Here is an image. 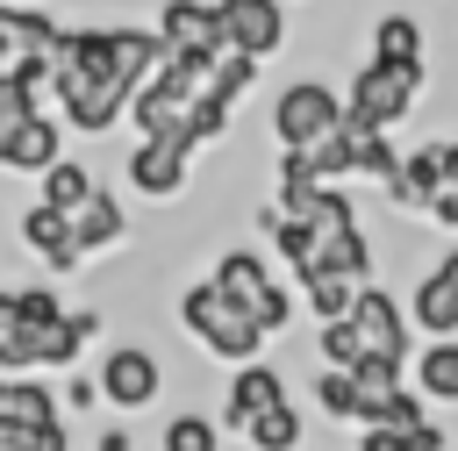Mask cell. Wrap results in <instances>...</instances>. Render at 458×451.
Returning a JSON list of instances; mask_svg holds the SVG:
<instances>
[{"instance_id":"cell-12","label":"cell","mask_w":458,"mask_h":451,"mask_svg":"<svg viewBox=\"0 0 458 451\" xmlns=\"http://www.w3.org/2000/svg\"><path fill=\"white\" fill-rule=\"evenodd\" d=\"M14 236H21V251H29L36 265H50V272H79V265H86L72 215H64V208H50V200H29V208L14 215Z\"/></svg>"},{"instance_id":"cell-17","label":"cell","mask_w":458,"mask_h":451,"mask_svg":"<svg viewBox=\"0 0 458 451\" xmlns=\"http://www.w3.org/2000/svg\"><path fill=\"white\" fill-rule=\"evenodd\" d=\"M408 379L429 408H458V336H422V351L408 358Z\"/></svg>"},{"instance_id":"cell-24","label":"cell","mask_w":458,"mask_h":451,"mask_svg":"<svg viewBox=\"0 0 458 451\" xmlns=\"http://www.w3.org/2000/svg\"><path fill=\"white\" fill-rule=\"evenodd\" d=\"M429 222L444 236H458V136H437V208Z\"/></svg>"},{"instance_id":"cell-27","label":"cell","mask_w":458,"mask_h":451,"mask_svg":"<svg viewBox=\"0 0 458 451\" xmlns=\"http://www.w3.org/2000/svg\"><path fill=\"white\" fill-rule=\"evenodd\" d=\"M93 451H136V437H129V422H100V437H93Z\"/></svg>"},{"instance_id":"cell-3","label":"cell","mask_w":458,"mask_h":451,"mask_svg":"<svg viewBox=\"0 0 458 451\" xmlns=\"http://www.w3.org/2000/svg\"><path fill=\"white\" fill-rule=\"evenodd\" d=\"M50 93H57V115L72 122V136H107L129 115V100H136L129 79L93 72V64H72V57H50Z\"/></svg>"},{"instance_id":"cell-30","label":"cell","mask_w":458,"mask_h":451,"mask_svg":"<svg viewBox=\"0 0 458 451\" xmlns=\"http://www.w3.org/2000/svg\"><path fill=\"white\" fill-rule=\"evenodd\" d=\"M0 43H7V0H0ZM7 50H14V43H7Z\"/></svg>"},{"instance_id":"cell-20","label":"cell","mask_w":458,"mask_h":451,"mask_svg":"<svg viewBox=\"0 0 458 451\" xmlns=\"http://www.w3.org/2000/svg\"><path fill=\"white\" fill-rule=\"evenodd\" d=\"M315 408H322L329 422L358 430V422H365V387H358L344 365H315Z\"/></svg>"},{"instance_id":"cell-16","label":"cell","mask_w":458,"mask_h":451,"mask_svg":"<svg viewBox=\"0 0 458 451\" xmlns=\"http://www.w3.org/2000/svg\"><path fill=\"white\" fill-rule=\"evenodd\" d=\"M72 229H79V251H86V258H107V251L129 236V208L114 200V186H93V193L72 208Z\"/></svg>"},{"instance_id":"cell-9","label":"cell","mask_w":458,"mask_h":451,"mask_svg":"<svg viewBox=\"0 0 458 451\" xmlns=\"http://www.w3.org/2000/svg\"><path fill=\"white\" fill-rule=\"evenodd\" d=\"M215 14H222V43L229 50H243V57H279L286 50V0H215Z\"/></svg>"},{"instance_id":"cell-19","label":"cell","mask_w":458,"mask_h":451,"mask_svg":"<svg viewBox=\"0 0 458 451\" xmlns=\"http://www.w3.org/2000/svg\"><path fill=\"white\" fill-rule=\"evenodd\" d=\"M293 286H301V308H308L315 322H344L372 279H351V272H301Z\"/></svg>"},{"instance_id":"cell-23","label":"cell","mask_w":458,"mask_h":451,"mask_svg":"<svg viewBox=\"0 0 458 451\" xmlns=\"http://www.w3.org/2000/svg\"><path fill=\"white\" fill-rule=\"evenodd\" d=\"M93 186H100V179H93V172H86L79 157H57V165H50L43 179H36V200H50V208H64V215H72V208H79V200H86Z\"/></svg>"},{"instance_id":"cell-8","label":"cell","mask_w":458,"mask_h":451,"mask_svg":"<svg viewBox=\"0 0 458 451\" xmlns=\"http://www.w3.org/2000/svg\"><path fill=\"white\" fill-rule=\"evenodd\" d=\"M351 329H358L365 358H394V365H408V358H415V315H408V301H394L379 279L358 294V308H351Z\"/></svg>"},{"instance_id":"cell-21","label":"cell","mask_w":458,"mask_h":451,"mask_svg":"<svg viewBox=\"0 0 458 451\" xmlns=\"http://www.w3.org/2000/svg\"><path fill=\"white\" fill-rule=\"evenodd\" d=\"M243 444H250V451H301V444H308V415H301L293 401H279V408H265V415L243 430Z\"/></svg>"},{"instance_id":"cell-6","label":"cell","mask_w":458,"mask_h":451,"mask_svg":"<svg viewBox=\"0 0 458 451\" xmlns=\"http://www.w3.org/2000/svg\"><path fill=\"white\" fill-rule=\"evenodd\" d=\"M93 379H100V401L114 415H143V408L165 401V365H157L150 344H107L100 365H93Z\"/></svg>"},{"instance_id":"cell-7","label":"cell","mask_w":458,"mask_h":451,"mask_svg":"<svg viewBox=\"0 0 458 451\" xmlns=\"http://www.w3.org/2000/svg\"><path fill=\"white\" fill-rule=\"evenodd\" d=\"M122 179H129V193L165 208V200H179L193 186V143L186 136H136L129 157H122Z\"/></svg>"},{"instance_id":"cell-28","label":"cell","mask_w":458,"mask_h":451,"mask_svg":"<svg viewBox=\"0 0 458 451\" xmlns=\"http://www.w3.org/2000/svg\"><path fill=\"white\" fill-rule=\"evenodd\" d=\"M100 401V379H64V408H93Z\"/></svg>"},{"instance_id":"cell-18","label":"cell","mask_w":458,"mask_h":451,"mask_svg":"<svg viewBox=\"0 0 458 451\" xmlns=\"http://www.w3.org/2000/svg\"><path fill=\"white\" fill-rule=\"evenodd\" d=\"M365 57H394V64H429V29L408 14V7H386L372 14L365 29Z\"/></svg>"},{"instance_id":"cell-10","label":"cell","mask_w":458,"mask_h":451,"mask_svg":"<svg viewBox=\"0 0 458 451\" xmlns=\"http://www.w3.org/2000/svg\"><path fill=\"white\" fill-rule=\"evenodd\" d=\"M408 315H415L422 336H458V243H444V251L415 272V286H408Z\"/></svg>"},{"instance_id":"cell-29","label":"cell","mask_w":458,"mask_h":451,"mask_svg":"<svg viewBox=\"0 0 458 451\" xmlns=\"http://www.w3.org/2000/svg\"><path fill=\"white\" fill-rule=\"evenodd\" d=\"M14 322H21V301H14V286H0V351H7V336H14Z\"/></svg>"},{"instance_id":"cell-26","label":"cell","mask_w":458,"mask_h":451,"mask_svg":"<svg viewBox=\"0 0 458 451\" xmlns=\"http://www.w3.org/2000/svg\"><path fill=\"white\" fill-rule=\"evenodd\" d=\"M358 451H408V430H379V422H365V430H358Z\"/></svg>"},{"instance_id":"cell-11","label":"cell","mask_w":458,"mask_h":451,"mask_svg":"<svg viewBox=\"0 0 458 451\" xmlns=\"http://www.w3.org/2000/svg\"><path fill=\"white\" fill-rule=\"evenodd\" d=\"M279 401H293V394H286V372H279L272 358H250V365H229V387H222V408H215V415H222V430L243 437V430H250L265 408H279Z\"/></svg>"},{"instance_id":"cell-4","label":"cell","mask_w":458,"mask_h":451,"mask_svg":"<svg viewBox=\"0 0 458 451\" xmlns=\"http://www.w3.org/2000/svg\"><path fill=\"white\" fill-rule=\"evenodd\" d=\"M429 93V64H394V57H365L344 86V107L358 122H379V129H401Z\"/></svg>"},{"instance_id":"cell-15","label":"cell","mask_w":458,"mask_h":451,"mask_svg":"<svg viewBox=\"0 0 458 451\" xmlns=\"http://www.w3.org/2000/svg\"><path fill=\"white\" fill-rule=\"evenodd\" d=\"M401 215H422L429 222V208H437V136L429 143H415V150H401V172L379 186Z\"/></svg>"},{"instance_id":"cell-14","label":"cell","mask_w":458,"mask_h":451,"mask_svg":"<svg viewBox=\"0 0 458 451\" xmlns=\"http://www.w3.org/2000/svg\"><path fill=\"white\" fill-rule=\"evenodd\" d=\"M157 36L165 50H186V57H222V14L215 0H157Z\"/></svg>"},{"instance_id":"cell-13","label":"cell","mask_w":458,"mask_h":451,"mask_svg":"<svg viewBox=\"0 0 458 451\" xmlns=\"http://www.w3.org/2000/svg\"><path fill=\"white\" fill-rule=\"evenodd\" d=\"M64 136H72V122H64V115H43V107H36V115H29V122H21V129H14L7 143H0V172L43 179V172H50L57 157H64Z\"/></svg>"},{"instance_id":"cell-31","label":"cell","mask_w":458,"mask_h":451,"mask_svg":"<svg viewBox=\"0 0 458 451\" xmlns=\"http://www.w3.org/2000/svg\"><path fill=\"white\" fill-rule=\"evenodd\" d=\"M21 7H43V0H21Z\"/></svg>"},{"instance_id":"cell-22","label":"cell","mask_w":458,"mask_h":451,"mask_svg":"<svg viewBox=\"0 0 458 451\" xmlns=\"http://www.w3.org/2000/svg\"><path fill=\"white\" fill-rule=\"evenodd\" d=\"M157 451H222V415H208V408H179V415L157 430Z\"/></svg>"},{"instance_id":"cell-25","label":"cell","mask_w":458,"mask_h":451,"mask_svg":"<svg viewBox=\"0 0 458 451\" xmlns=\"http://www.w3.org/2000/svg\"><path fill=\"white\" fill-rule=\"evenodd\" d=\"M408 451H451V430L422 415V422H408Z\"/></svg>"},{"instance_id":"cell-5","label":"cell","mask_w":458,"mask_h":451,"mask_svg":"<svg viewBox=\"0 0 458 451\" xmlns=\"http://www.w3.org/2000/svg\"><path fill=\"white\" fill-rule=\"evenodd\" d=\"M351 107H344V86H329V79H286L279 93H272V143L279 150H308V143H322L336 122H344Z\"/></svg>"},{"instance_id":"cell-2","label":"cell","mask_w":458,"mask_h":451,"mask_svg":"<svg viewBox=\"0 0 458 451\" xmlns=\"http://www.w3.org/2000/svg\"><path fill=\"white\" fill-rule=\"evenodd\" d=\"M243 315H258L272 336L279 329H293V315H301V286H286L279 272H272V258L265 251H250V243H229V251H215V272H208Z\"/></svg>"},{"instance_id":"cell-1","label":"cell","mask_w":458,"mask_h":451,"mask_svg":"<svg viewBox=\"0 0 458 451\" xmlns=\"http://www.w3.org/2000/svg\"><path fill=\"white\" fill-rule=\"evenodd\" d=\"M179 329L208 351V358H222V365H250V358H265V344H272V329L258 322V315H243L215 279H193V286H179Z\"/></svg>"}]
</instances>
